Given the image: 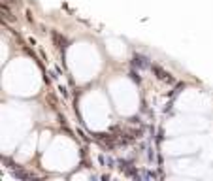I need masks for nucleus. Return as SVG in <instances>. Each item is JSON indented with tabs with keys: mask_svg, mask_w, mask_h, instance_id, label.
I'll return each instance as SVG.
<instances>
[{
	"mask_svg": "<svg viewBox=\"0 0 213 181\" xmlns=\"http://www.w3.org/2000/svg\"><path fill=\"white\" fill-rule=\"evenodd\" d=\"M151 72L155 74V77H157L158 81L166 83V85H174V83H175V77H174L172 74H168L164 68H160L158 64H153V66H151Z\"/></svg>",
	"mask_w": 213,
	"mask_h": 181,
	"instance_id": "1",
	"label": "nucleus"
},
{
	"mask_svg": "<svg viewBox=\"0 0 213 181\" xmlns=\"http://www.w3.org/2000/svg\"><path fill=\"white\" fill-rule=\"evenodd\" d=\"M130 64L134 68H141V70H147V68H151V60L145 57V55H134V59L130 60Z\"/></svg>",
	"mask_w": 213,
	"mask_h": 181,
	"instance_id": "2",
	"label": "nucleus"
},
{
	"mask_svg": "<svg viewBox=\"0 0 213 181\" xmlns=\"http://www.w3.org/2000/svg\"><path fill=\"white\" fill-rule=\"evenodd\" d=\"M53 42H55V45H57L60 51H64L68 45H70V42H68L62 34H59V32H53Z\"/></svg>",
	"mask_w": 213,
	"mask_h": 181,
	"instance_id": "3",
	"label": "nucleus"
},
{
	"mask_svg": "<svg viewBox=\"0 0 213 181\" xmlns=\"http://www.w3.org/2000/svg\"><path fill=\"white\" fill-rule=\"evenodd\" d=\"M11 175H13L15 179H38L36 174H30V172H27V170H13Z\"/></svg>",
	"mask_w": 213,
	"mask_h": 181,
	"instance_id": "4",
	"label": "nucleus"
},
{
	"mask_svg": "<svg viewBox=\"0 0 213 181\" xmlns=\"http://www.w3.org/2000/svg\"><path fill=\"white\" fill-rule=\"evenodd\" d=\"M2 15H4V21H10V23H15V15H13V11L11 10H8V4H4L2 2Z\"/></svg>",
	"mask_w": 213,
	"mask_h": 181,
	"instance_id": "5",
	"label": "nucleus"
},
{
	"mask_svg": "<svg viewBox=\"0 0 213 181\" xmlns=\"http://www.w3.org/2000/svg\"><path fill=\"white\" fill-rule=\"evenodd\" d=\"M128 76L132 77V81H134V83H138V85L141 83V77L138 76V72H136V70H130V72H128Z\"/></svg>",
	"mask_w": 213,
	"mask_h": 181,
	"instance_id": "6",
	"label": "nucleus"
},
{
	"mask_svg": "<svg viewBox=\"0 0 213 181\" xmlns=\"http://www.w3.org/2000/svg\"><path fill=\"white\" fill-rule=\"evenodd\" d=\"M141 177H147V179H155V177H157V174H155V172H149V170H145L144 174H141Z\"/></svg>",
	"mask_w": 213,
	"mask_h": 181,
	"instance_id": "7",
	"label": "nucleus"
},
{
	"mask_svg": "<svg viewBox=\"0 0 213 181\" xmlns=\"http://www.w3.org/2000/svg\"><path fill=\"white\" fill-rule=\"evenodd\" d=\"M128 125H141V121H140V117H130Z\"/></svg>",
	"mask_w": 213,
	"mask_h": 181,
	"instance_id": "8",
	"label": "nucleus"
},
{
	"mask_svg": "<svg viewBox=\"0 0 213 181\" xmlns=\"http://www.w3.org/2000/svg\"><path fill=\"white\" fill-rule=\"evenodd\" d=\"M17 0H4V4H15Z\"/></svg>",
	"mask_w": 213,
	"mask_h": 181,
	"instance_id": "9",
	"label": "nucleus"
}]
</instances>
